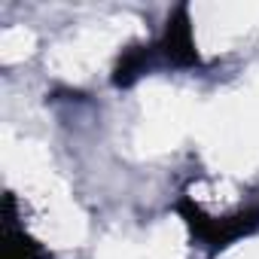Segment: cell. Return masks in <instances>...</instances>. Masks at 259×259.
<instances>
[{
  "label": "cell",
  "mask_w": 259,
  "mask_h": 259,
  "mask_svg": "<svg viewBox=\"0 0 259 259\" xmlns=\"http://www.w3.org/2000/svg\"><path fill=\"white\" fill-rule=\"evenodd\" d=\"M174 210L180 213V220L186 223L192 238L207 247V253H220L223 247L235 244L238 238H247V235L259 232V204L241 207V210H235L229 217H210L195 204V198L183 195L174 204Z\"/></svg>",
  "instance_id": "obj_1"
},
{
  "label": "cell",
  "mask_w": 259,
  "mask_h": 259,
  "mask_svg": "<svg viewBox=\"0 0 259 259\" xmlns=\"http://www.w3.org/2000/svg\"><path fill=\"white\" fill-rule=\"evenodd\" d=\"M156 52L165 58V64L171 67H201V55L195 49V37H192V19H189V7H177L168 16L165 34L156 43Z\"/></svg>",
  "instance_id": "obj_2"
},
{
  "label": "cell",
  "mask_w": 259,
  "mask_h": 259,
  "mask_svg": "<svg viewBox=\"0 0 259 259\" xmlns=\"http://www.w3.org/2000/svg\"><path fill=\"white\" fill-rule=\"evenodd\" d=\"M4 259H52L49 250L16 226V195L4 198Z\"/></svg>",
  "instance_id": "obj_3"
},
{
  "label": "cell",
  "mask_w": 259,
  "mask_h": 259,
  "mask_svg": "<svg viewBox=\"0 0 259 259\" xmlns=\"http://www.w3.org/2000/svg\"><path fill=\"white\" fill-rule=\"evenodd\" d=\"M159 52H156V46H144V43H138V46H128L122 55H119V61H116V70H113V85H119V89H128V85H135L150 67H153V58H156Z\"/></svg>",
  "instance_id": "obj_4"
}]
</instances>
